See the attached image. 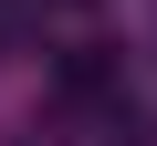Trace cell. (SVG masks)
<instances>
[{
	"label": "cell",
	"mask_w": 157,
	"mask_h": 146,
	"mask_svg": "<svg viewBox=\"0 0 157 146\" xmlns=\"http://www.w3.org/2000/svg\"><path fill=\"white\" fill-rule=\"evenodd\" d=\"M21 21H32V0H0V63L21 52Z\"/></svg>",
	"instance_id": "1"
}]
</instances>
